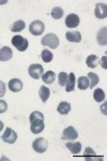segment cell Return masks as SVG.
Instances as JSON below:
<instances>
[{"label":"cell","instance_id":"cell-1","mask_svg":"<svg viewBox=\"0 0 107 161\" xmlns=\"http://www.w3.org/2000/svg\"><path fill=\"white\" fill-rule=\"evenodd\" d=\"M41 43L43 46H47V47H51V50H55L59 46V38L55 33H47L42 38Z\"/></svg>","mask_w":107,"mask_h":161},{"label":"cell","instance_id":"cell-2","mask_svg":"<svg viewBox=\"0 0 107 161\" xmlns=\"http://www.w3.org/2000/svg\"><path fill=\"white\" fill-rule=\"evenodd\" d=\"M12 44H13V46H15V48L19 52H25L28 48V46H29V42H28L27 39L18 35L14 36V37L12 38Z\"/></svg>","mask_w":107,"mask_h":161},{"label":"cell","instance_id":"cell-3","mask_svg":"<svg viewBox=\"0 0 107 161\" xmlns=\"http://www.w3.org/2000/svg\"><path fill=\"white\" fill-rule=\"evenodd\" d=\"M47 147H48V142L45 139H43V137H38L32 143V148L35 149V152L39 153V154L45 153L47 150Z\"/></svg>","mask_w":107,"mask_h":161},{"label":"cell","instance_id":"cell-4","mask_svg":"<svg viewBox=\"0 0 107 161\" xmlns=\"http://www.w3.org/2000/svg\"><path fill=\"white\" fill-rule=\"evenodd\" d=\"M45 30V25L42 20H35L29 25V31L33 36H41Z\"/></svg>","mask_w":107,"mask_h":161},{"label":"cell","instance_id":"cell-5","mask_svg":"<svg viewBox=\"0 0 107 161\" xmlns=\"http://www.w3.org/2000/svg\"><path fill=\"white\" fill-rule=\"evenodd\" d=\"M78 137V133L76 131V129L74 128L73 126H69L62 131V136L61 139L63 141H74Z\"/></svg>","mask_w":107,"mask_h":161},{"label":"cell","instance_id":"cell-6","mask_svg":"<svg viewBox=\"0 0 107 161\" xmlns=\"http://www.w3.org/2000/svg\"><path fill=\"white\" fill-rule=\"evenodd\" d=\"M43 72H44V69H43V66L42 64H31L28 69V73L32 79L35 80H39L42 77L43 75Z\"/></svg>","mask_w":107,"mask_h":161},{"label":"cell","instance_id":"cell-7","mask_svg":"<svg viewBox=\"0 0 107 161\" xmlns=\"http://www.w3.org/2000/svg\"><path fill=\"white\" fill-rule=\"evenodd\" d=\"M2 141L6 142V143H9V144H14L17 140V133L15 132L13 129L11 128H7L4 133L2 134L1 136Z\"/></svg>","mask_w":107,"mask_h":161},{"label":"cell","instance_id":"cell-8","mask_svg":"<svg viewBox=\"0 0 107 161\" xmlns=\"http://www.w3.org/2000/svg\"><path fill=\"white\" fill-rule=\"evenodd\" d=\"M94 14H95L96 19H106V16H107L106 3H103V2H99V3H96L95 9H94Z\"/></svg>","mask_w":107,"mask_h":161},{"label":"cell","instance_id":"cell-9","mask_svg":"<svg viewBox=\"0 0 107 161\" xmlns=\"http://www.w3.org/2000/svg\"><path fill=\"white\" fill-rule=\"evenodd\" d=\"M45 128V124H44V119H35L31 121L30 130L33 134L41 133Z\"/></svg>","mask_w":107,"mask_h":161},{"label":"cell","instance_id":"cell-10","mask_svg":"<svg viewBox=\"0 0 107 161\" xmlns=\"http://www.w3.org/2000/svg\"><path fill=\"white\" fill-rule=\"evenodd\" d=\"M80 20H79V17H78L77 14H69L66 19V26L67 28H76L78 25H79Z\"/></svg>","mask_w":107,"mask_h":161},{"label":"cell","instance_id":"cell-11","mask_svg":"<svg viewBox=\"0 0 107 161\" xmlns=\"http://www.w3.org/2000/svg\"><path fill=\"white\" fill-rule=\"evenodd\" d=\"M13 57V52L9 46L0 47V61H9Z\"/></svg>","mask_w":107,"mask_h":161},{"label":"cell","instance_id":"cell-12","mask_svg":"<svg viewBox=\"0 0 107 161\" xmlns=\"http://www.w3.org/2000/svg\"><path fill=\"white\" fill-rule=\"evenodd\" d=\"M9 89L13 92H18L23 89V82L18 79H12L9 80Z\"/></svg>","mask_w":107,"mask_h":161},{"label":"cell","instance_id":"cell-13","mask_svg":"<svg viewBox=\"0 0 107 161\" xmlns=\"http://www.w3.org/2000/svg\"><path fill=\"white\" fill-rule=\"evenodd\" d=\"M66 38L67 41L70 42H75V43H79L82 41V35H80L79 31H67L66 33Z\"/></svg>","mask_w":107,"mask_h":161},{"label":"cell","instance_id":"cell-14","mask_svg":"<svg viewBox=\"0 0 107 161\" xmlns=\"http://www.w3.org/2000/svg\"><path fill=\"white\" fill-rule=\"evenodd\" d=\"M66 146L73 155H78L82 150V143L79 142H67Z\"/></svg>","mask_w":107,"mask_h":161},{"label":"cell","instance_id":"cell-15","mask_svg":"<svg viewBox=\"0 0 107 161\" xmlns=\"http://www.w3.org/2000/svg\"><path fill=\"white\" fill-rule=\"evenodd\" d=\"M75 86H76V80H75V74L70 73L69 74V80H67L66 85V92H71L75 90Z\"/></svg>","mask_w":107,"mask_h":161},{"label":"cell","instance_id":"cell-16","mask_svg":"<svg viewBox=\"0 0 107 161\" xmlns=\"http://www.w3.org/2000/svg\"><path fill=\"white\" fill-rule=\"evenodd\" d=\"M57 111H58L60 115H67L71 111V104L69 102H64V101L63 102H60L58 108H57Z\"/></svg>","mask_w":107,"mask_h":161},{"label":"cell","instance_id":"cell-17","mask_svg":"<svg viewBox=\"0 0 107 161\" xmlns=\"http://www.w3.org/2000/svg\"><path fill=\"white\" fill-rule=\"evenodd\" d=\"M89 85H90V82H89V80H88L87 76L78 77V80H77V87H78V89L86 90V89H88V88H89Z\"/></svg>","mask_w":107,"mask_h":161},{"label":"cell","instance_id":"cell-18","mask_svg":"<svg viewBox=\"0 0 107 161\" xmlns=\"http://www.w3.org/2000/svg\"><path fill=\"white\" fill-rule=\"evenodd\" d=\"M42 80H43V82L47 85L53 84L55 82V80H56V74H55V72H53V71H47L42 75Z\"/></svg>","mask_w":107,"mask_h":161},{"label":"cell","instance_id":"cell-19","mask_svg":"<svg viewBox=\"0 0 107 161\" xmlns=\"http://www.w3.org/2000/svg\"><path fill=\"white\" fill-rule=\"evenodd\" d=\"M85 159L86 160H102L103 157H98L95 154V152L91 147H87L85 150Z\"/></svg>","mask_w":107,"mask_h":161},{"label":"cell","instance_id":"cell-20","mask_svg":"<svg viewBox=\"0 0 107 161\" xmlns=\"http://www.w3.org/2000/svg\"><path fill=\"white\" fill-rule=\"evenodd\" d=\"M26 27V24L24 20L19 19V20H16V22H14L11 26V31L12 32H20V31H23L25 29Z\"/></svg>","mask_w":107,"mask_h":161},{"label":"cell","instance_id":"cell-21","mask_svg":"<svg viewBox=\"0 0 107 161\" xmlns=\"http://www.w3.org/2000/svg\"><path fill=\"white\" fill-rule=\"evenodd\" d=\"M39 96H40L41 100L43 102H46L48 100L49 96H51V90L46 86H41L40 89H39Z\"/></svg>","mask_w":107,"mask_h":161},{"label":"cell","instance_id":"cell-22","mask_svg":"<svg viewBox=\"0 0 107 161\" xmlns=\"http://www.w3.org/2000/svg\"><path fill=\"white\" fill-rule=\"evenodd\" d=\"M96 40H98V43L100 44V45H103L105 46L106 43H107V39H106V27L102 28V29L98 32V38H96Z\"/></svg>","mask_w":107,"mask_h":161},{"label":"cell","instance_id":"cell-23","mask_svg":"<svg viewBox=\"0 0 107 161\" xmlns=\"http://www.w3.org/2000/svg\"><path fill=\"white\" fill-rule=\"evenodd\" d=\"M86 64H87V66L89 67L91 69H94L98 67L99 64V58L98 56L95 55H89L87 57V59H86Z\"/></svg>","mask_w":107,"mask_h":161},{"label":"cell","instance_id":"cell-24","mask_svg":"<svg viewBox=\"0 0 107 161\" xmlns=\"http://www.w3.org/2000/svg\"><path fill=\"white\" fill-rule=\"evenodd\" d=\"M87 77H88V80H89V82H90L89 87L91 88V89H93V88H94L96 85L99 84L100 77H99L98 74L92 73V72H89V73H88V75H87Z\"/></svg>","mask_w":107,"mask_h":161},{"label":"cell","instance_id":"cell-25","mask_svg":"<svg viewBox=\"0 0 107 161\" xmlns=\"http://www.w3.org/2000/svg\"><path fill=\"white\" fill-rule=\"evenodd\" d=\"M93 98L96 102H103L105 100V92H103L102 88H98V89H94V92H93Z\"/></svg>","mask_w":107,"mask_h":161},{"label":"cell","instance_id":"cell-26","mask_svg":"<svg viewBox=\"0 0 107 161\" xmlns=\"http://www.w3.org/2000/svg\"><path fill=\"white\" fill-rule=\"evenodd\" d=\"M53 58H54V55H53V53H51V51L43 50V52L41 53V59L44 62H46V64L51 62V60H53Z\"/></svg>","mask_w":107,"mask_h":161},{"label":"cell","instance_id":"cell-27","mask_svg":"<svg viewBox=\"0 0 107 161\" xmlns=\"http://www.w3.org/2000/svg\"><path fill=\"white\" fill-rule=\"evenodd\" d=\"M67 80H69V74L67 72H60L58 75V83L61 87H66Z\"/></svg>","mask_w":107,"mask_h":161},{"label":"cell","instance_id":"cell-28","mask_svg":"<svg viewBox=\"0 0 107 161\" xmlns=\"http://www.w3.org/2000/svg\"><path fill=\"white\" fill-rule=\"evenodd\" d=\"M51 16L55 19H60L62 16H63V10L61 9L60 7H55L51 12Z\"/></svg>","mask_w":107,"mask_h":161},{"label":"cell","instance_id":"cell-29","mask_svg":"<svg viewBox=\"0 0 107 161\" xmlns=\"http://www.w3.org/2000/svg\"><path fill=\"white\" fill-rule=\"evenodd\" d=\"M35 119H44V115L39 111L32 112V113L30 114V116H29V121L31 123V121L35 120Z\"/></svg>","mask_w":107,"mask_h":161},{"label":"cell","instance_id":"cell-30","mask_svg":"<svg viewBox=\"0 0 107 161\" xmlns=\"http://www.w3.org/2000/svg\"><path fill=\"white\" fill-rule=\"evenodd\" d=\"M7 110H8V103L4 100L0 99V114L7 112Z\"/></svg>","mask_w":107,"mask_h":161},{"label":"cell","instance_id":"cell-31","mask_svg":"<svg viewBox=\"0 0 107 161\" xmlns=\"http://www.w3.org/2000/svg\"><path fill=\"white\" fill-rule=\"evenodd\" d=\"M7 86L2 80H0V98H2L4 95H6V92H7Z\"/></svg>","mask_w":107,"mask_h":161},{"label":"cell","instance_id":"cell-32","mask_svg":"<svg viewBox=\"0 0 107 161\" xmlns=\"http://www.w3.org/2000/svg\"><path fill=\"white\" fill-rule=\"evenodd\" d=\"M105 60H106V56H104V58H102V67H103L104 69H106V64H105Z\"/></svg>","mask_w":107,"mask_h":161},{"label":"cell","instance_id":"cell-33","mask_svg":"<svg viewBox=\"0 0 107 161\" xmlns=\"http://www.w3.org/2000/svg\"><path fill=\"white\" fill-rule=\"evenodd\" d=\"M2 129H3V123H2V121L0 120V132L2 131Z\"/></svg>","mask_w":107,"mask_h":161}]
</instances>
